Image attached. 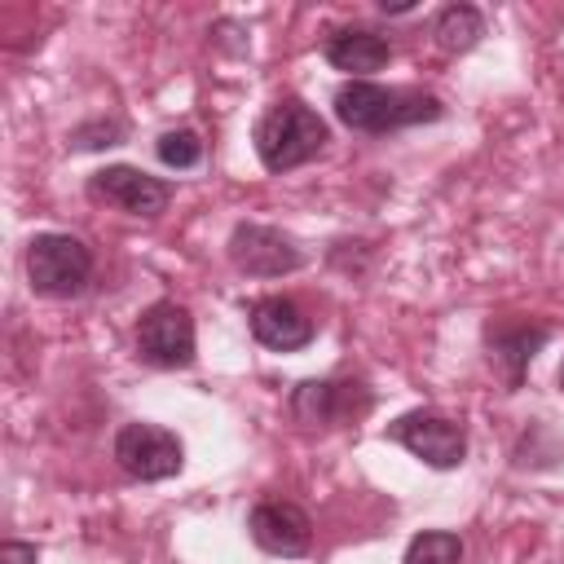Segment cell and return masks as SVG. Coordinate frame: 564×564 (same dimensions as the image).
Listing matches in <instances>:
<instances>
[{"instance_id": "obj_1", "label": "cell", "mask_w": 564, "mask_h": 564, "mask_svg": "<svg viewBox=\"0 0 564 564\" xmlns=\"http://www.w3.org/2000/svg\"><path fill=\"white\" fill-rule=\"evenodd\" d=\"M445 115V101L423 88H383L370 79H348L335 88V119L352 132H401L414 123H436Z\"/></svg>"}, {"instance_id": "obj_2", "label": "cell", "mask_w": 564, "mask_h": 564, "mask_svg": "<svg viewBox=\"0 0 564 564\" xmlns=\"http://www.w3.org/2000/svg\"><path fill=\"white\" fill-rule=\"evenodd\" d=\"M326 141H330L326 119L313 106H304L300 97L273 101L251 128V145H256V159L264 163V172L304 167L326 150Z\"/></svg>"}, {"instance_id": "obj_3", "label": "cell", "mask_w": 564, "mask_h": 564, "mask_svg": "<svg viewBox=\"0 0 564 564\" xmlns=\"http://www.w3.org/2000/svg\"><path fill=\"white\" fill-rule=\"evenodd\" d=\"M93 278V251L75 234H35L26 242V282L35 295L48 300H70L88 286Z\"/></svg>"}, {"instance_id": "obj_4", "label": "cell", "mask_w": 564, "mask_h": 564, "mask_svg": "<svg viewBox=\"0 0 564 564\" xmlns=\"http://www.w3.org/2000/svg\"><path fill=\"white\" fill-rule=\"evenodd\" d=\"M137 357L154 370L194 366V317L176 300H154L137 322Z\"/></svg>"}, {"instance_id": "obj_5", "label": "cell", "mask_w": 564, "mask_h": 564, "mask_svg": "<svg viewBox=\"0 0 564 564\" xmlns=\"http://www.w3.org/2000/svg\"><path fill=\"white\" fill-rule=\"evenodd\" d=\"M388 436L397 445H405L419 463L436 467V471H449L467 458V427L441 410H410V414H397L388 423Z\"/></svg>"}, {"instance_id": "obj_6", "label": "cell", "mask_w": 564, "mask_h": 564, "mask_svg": "<svg viewBox=\"0 0 564 564\" xmlns=\"http://www.w3.org/2000/svg\"><path fill=\"white\" fill-rule=\"evenodd\" d=\"M115 463L132 476V480H167L185 467V445L176 432L159 427V423H123L115 432Z\"/></svg>"}, {"instance_id": "obj_7", "label": "cell", "mask_w": 564, "mask_h": 564, "mask_svg": "<svg viewBox=\"0 0 564 564\" xmlns=\"http://www.w3.org/2000/svg\"><path fill=\"white\" fill-rule=\"evenodd\" d=\"M229 264L247 278H286L304 269V251L291 234L260 225V220H238L229 234Z\"/></svg>"}, {"instance_id": "obj_8", "label": "cell", "mask_w": 564, "mask_h": 564, "mask_svg": "<svg viewBox=\"0 0 564 564\" xmlns=\"http://www.w3.org/2000/svg\"><path fill=\"white\" fill-rule=\"evenodd\" d=\"M88 198L106 203V207H119L128 216H163L167 203H172V185L141 172V167H128V163H106L88 176Z\"/></svg>"}, {"instance_id": "obj_9", "label": "cell", "mask_w": 564, "mask_h": 564, "mask_svg": "<svg viewBox=\"0 0 564 564\" xmlns=\"http://www.w3.org/2000/svg\"><path fill=\"white\" fill-rule=\"evenodd\" d=\"M551 326L546 322H485V357L494 366V375L507 383V392H516L533 366V357L546 348Z\"/></svg>"}, {"instance_id": "obj_10", "label": "cell", "mask_w": 564, "mask_h": 564, "mask_svg": "<svg viewBox=\"0 0 564 564\" xmlns=\"http://www.w3.org/2000/svg\"><path fill=\"white\" fill-rule=\"evenodd\" d=\"M370 410V392L348 379H304L291 392V419L300 427H335Z\"/></svg>"}, {"instance_id": "obj_11", "label": "cell", "mask_w": 564, "mask_h": 564, "mask_svg": "<svg viewBox=\"0 0 564 564\" xmlns=\"http://www.w3.org/2000/svg\"><path fill=\"white\" fill-rule=\"evenodd\" d=\"M247 533H251V542L260 551L282 555V560H300L313 546V520H308V511L295 507V502H282V498L256 502L251 516H247Z\"/></svg>"}, {"instance_id": "obj_12", "label": "cell", "mask_w": 564, "mask_h": 564, "mask_svg": "<svg viewBox=\"0 0 564 564\" xmlns=\"http://www.w3.org/2000/svg\"><path fill=\"white\" fill-rule=\"evenodd\" d=\"M247 326H251V339L264 344V348H273V352H300V348H308L313 335H317L313 317H308L295 300H282V295L251 300Z\"/></svg>"}, {"instance_id": "obj_13", "label": "cell", "mask_w": 564, "mask_h": 564, "mask_svg": "<svg viewBox=\"0 0 564 564\" xmlns=\"http://www.w3.org/2000/svg\"><path fill=\"white\" fill-rule=\"evenodd\" d=\"M322 53H326V62H330L335 70H344V75H352V79H366V75H375L379 66H388L392 44H388V35H379V31H370V26H339V31L326 35Z\"/></svg>"}, {"instance_id": "obj_14", "label": "cell", "mask_w": 564, "mask_h": 564, "mask_svg": "<svg viewBox=\"0 0 564 564\" xmlns=\"http://www.w3.org/2000/svg\"><path fill=\"white\" fill-rule=\"evenodd\" d=\"M480 35H485V18H480L476 4H445V9L436 13V22H432V40H436V48L449 53V57L471 53V48L480 44Z\"/></svg>"}, {"instance_id": "obj_15", "label": "cell", "mask_w": 564, "mask_h": 564, "mask_svg": "<svg viewBox=\"0 0 564 564\" xmlns=\"http://www.w3.org/2000/svg\"><path fill=\"white\" fill-rule=\"evenodd\" d=\"M463 560V538L449 529H427L405 546L401 564H458Z\"/></svg>"}, {"instance_id": "obj_16", "label": "cell", "mask_w": 564, "mask_h": 564, "mask_svg": "<svg viewBox=\"0 0 564 564\" xmlns=\"http://www.w3.org/2000/svg\"><path fill=\"white\" fill-rule=\"evenodd\" d=\"M128 141V123L115 119V115H97V119H84L66 132V145L70 150H110V145H123Z\"/></svg>"}, {"instance_id": "obj_17", "label": "cell", "mask_w": 564, "mask_h": 564, "mask_svg": "<svg viewBox=\"0 0 564 564\" xmlns=\"http://www.w3.org/2000/svg\"><path fill=\"white\" fill-rule=\"evenodd\" d=\"M154 154L163 167H176V172H189L203 163V137L194 128H172L154 141Z\"/></svg>"}, {"instance_id": "obj_18", "label": "cell", "mask_w": 564, "mask_h": 564, "mask_svg": "<svg viewBox=\"0 0 564 564\" xmlns=\"http://www.w3.org/2000/svg\"><path fill=\"white\" fill-rule=\"evenodd\" d=\"M35 560H40V546H35V542H18V538H9L4 551H0V564H35Z\"/></svg>"}, {"instance_id": "obj_19", "label": "cell", "mask_w": 564, "mask_h": 564, "mask_svg": "<svg viewBox=\"0 0 564 564\" xmlns=\"http://www.w3.org/2000/svg\"><path fill=\"white\" fill-rule=\"evenodd\" d=\"M555 379H560V392H564V361H560V375Z\"/></svg>"}]
</instances>
